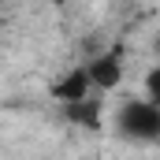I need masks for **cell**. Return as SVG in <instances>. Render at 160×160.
I'll use <instances>...</instances> for the list:
<instances>
[{
    "instance_id": "cell-1",
    "label": "cell",
    "mask_w": 160,
    "mask_h": 160,
    "mask_svg": "<svg viewBox=\"0 0 160 160\" xmlns=\"http://www.w3.org/2000/svg\"><path fill=\"white\" fill-rule=\"evenodd\" d=\"M116 134L127 138V142H138V145L160 142V104L149 101V97L127 101L116 112Z\"/></svg>"
},
{
    "instance_id": "cell-2",
    "label": "cell",
    "mask_w": 160,
    "mask_h": 160,
    "mask_svg": "<svg viewBox=\"0 0 160 160\" xmlns=\"http://www.w3.org/2000/svg\"><path fill=\"white\" fill-rule=\"evenodd\" d=\"M89 78H93V89H116L123 78V63L116 52H104V56H93L89 63Z\"/></svg>"
},
{
    "instance_id": "cell-3",
    "label": "cell",
    "mask_w": 160,
    "mask_h": 160,
    "mask_svg": "<svg viewBox=\"0 0 160 160\" xmlns=\"http://www.w3.org/2000/svg\"><path fill=\"white\" fill-rule=\"evenodd\" d=\"M89 89H93V78H89V67L82 63V67H75L71 75H63V78L56 82V97L63 101V104H71V101H86L89 97Z\"/></svg>"
},
{
    "instance_id": "cell-4",
    "label": "cell",
    "mask_w": 160,
    "mask_h": 160,
    "mask_svg": "<svg viewBox=\"0 0 160 160\" xmlns=\"http://www.w3.org/2000/svg\"><path fill=\"white\" fill-rule=\"evenodd\" d=\"M67 108V119L71 123H78V127H97L101 123V104L97 101H71V104H63Z\"/></svg>"
},
{
    "instance_id": "cell-5",
    "label": "cell",
    "mask_w": 160,
    "mask_h": 160,
    "mask_svg": "<svg viewBox=\"0 0 160 160\" xmlns=\"http://www.w3.org/2000/svg\"><path fill=\"white\" fill-rule=\"evenodd\" d=\"M145 93H149V101H157V104H160V63L149 71V78H145Z\"/></svg>"
}]
</instances>
